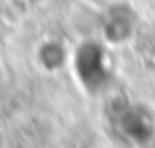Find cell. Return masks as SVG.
Wrapping results in <instances>:
<instances>
[{
  "label": "cell",
  "instance_id": "cell-1",
  "mask_svg": "<svg viewBox=\"0 0 155 148\" xmlns=\"http://www.w3.org/2000/svg\"><path fill=\"white\" fill-rule=\"evenodd\" d=\"M74 65H76V73L80 81L84 83V88L88 90H97L107 81V58H105V50L97 42H86L78 48L74 56Z\"/></svg>",
  "mask_w": 155,
  "mask_h": 148
}]
</instances>
